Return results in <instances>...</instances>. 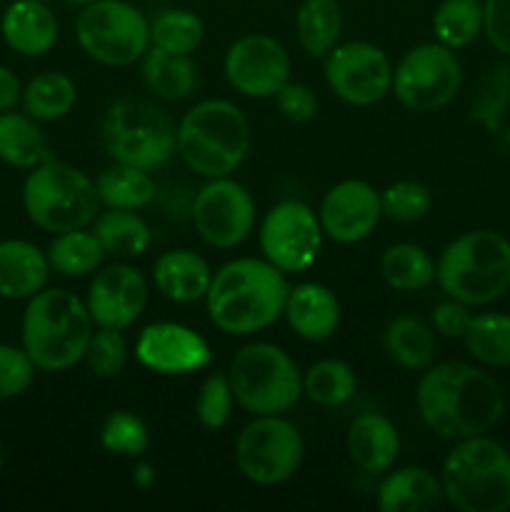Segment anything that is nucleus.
<instances>
[{
  "label": "nucleus",
  "instance_id": "7",
  "mask_svg": "<svg viewBox=\"0 0 510 512\" xmlns=\"http://www.w3.org/2000/svg\"><path fill=\"white\" fill-rule=\"evenodd\" d=\"M100 138L110 160L143 170L163 168L178 153V125L168 110L135 95L108 105L100 123Z\"/></svg>",
  "mask_w": 510,
  "mask_h": 512
},
{
  "label": "nucleus",
  "instance_id": "39",
  "mask_svg": "<svg viewBox=\"0 0 510 512\" xmlns=\"http://www.w3.org/2000/svg\"><path fill=\"white\" fill-rule=\"evenodd\" d=\"M100 445L118 458H143L150 448V430L140 415L130 410H113L100 425Z\"/></svg>",
  "mask_w": 510,
  "mask_h": 512
},
{
  "label": "nucleus",
  "instance_id": "19",
  "mask_svg": "<svg viewBox=\"0 0 510 512\" xmlns=\"http://www.w3.org/2000/svg\"><path fill=\"white\" fill-rule=\"evenodd\" d=\"M135 358L158 375H190L213 363L208 340L180 323H153L135 340Z\"/></svg>",
  "mask_w": 510,
  "mask_h": 512
},
{
  "label": "nucleus",
  "instance_id": "29",
  "mask_svg": "<svg viewBox=\"0 0 510 512\" xmlns=\"http://www.w3.org/2000/svg\"><path fill=\"white\" fill-rule=\"evenodd\" d=\"M95 190H98L100 205L118 210L148 208L158 193L155 180L150 178V170L115 163V160L95 178Z\"/></svg>",
  "mask_w": 510,
  "mask_h": 512
},
{
  "label": "nucleus",
  "instance_id": "51",
  "mask_svg": "<svg viewBox=\"0 0 510 512\" xmlns=\"http://www.w3.org/2000/svg\"><path fill=\"white\" fill-rule=\"evenodd\" d=\"M3 465H5V455H3V448H0V473H3Z\"/></svg>",
  "mask_w": 510,
  "mask_h": 512
},
{
  "label": "nucleus",
  "instance_id": "26",
  "mask_svg": "<svg viewBox=\"0 0 510 512\" xmlns=\"http://www.w3.org/2000/svg\"><path fill=\"white\" fill-rule=\"evenodd\" d=\"M140 75L143 83L155 98L178 103L193 95L198 85V68L190 60V55L168 53L150 45L148 53L140 58Z\"/></svg>",
  "mask_w": 510,
  "mask_h": 512
},
{
  "label": "nucleus",
  "instance_id": "43",
  "mask_svg": "<svg viewBox=\"0 0 510 512\" xmlns=\"http://www.w3.org/2000/svg\"><path fill=\"white\" fill-rule=\"evenodd\" d=\"M510 105V68L495 65L480 83L478 95L473 100V120L485 128L495 130L503 120Z\"/></svg>",
  "mask_w": 510,
  "mask_h": 512
},
{
  "label": "nucleus",
  "instance_id": "45",
  "mask_svg": "<svg viewBox=\"0 0 510 512\" xmlns=\"http://www.w3.org/2000/svg\"><path fill=\"white\" fill-rule=\"evenodd\" d=\"M275 105H278L280 115L295 125L310 123L318 115V98L310 90V85L298 83V80H288L275 93Z\"/></svg>",
  "mask_w": 510,
  "mask_h": 512
},
{
  "label": "nucleus",
  "instance_id": "13",
  "mask_svg": "<svg viewBox=\"0 0 510 512\" xmlns=\"http://www.w3.org/2000/svg\"><path fill=\"white\" fill-rule=\"evenodd\" d=\"M323 238L318 213L303 200L275 203L258 230L260 253L285 275L305 273L318 260Z\"/></svg>",
  "mask_w": 510,
  "mask_h": 512
},
{
  "label": "nucleus",
  "instance_id": "31",
  "mask_svg": "<svg viewBox=\"0 0 510 512\" xmlns=\"http://www.w3.org/2000/svg\"><path fill=\"white\" fill-rule=\"evenodd\" d=\"M300 48L313 58H325L343 33V8L338 0H303L295 13Z\"/></svg>",
  "mask_w": 510,
  "mask_h": 512
},
{
  "label": "nucleus",
  "instance_id": "27",
  "mask_svg": "<svg viewBox=\"0 0 510 512\" xmlns=\"http://www.w3.org/2000/svg\"><path fill=\"white\" fill-rule=\"evenodd\" d=\"M383 348L388 358L403 370H425L435 358V335L413 315H398L383 330Z\"/></svg>",
  "mask_w": 510,
  "mask_h": 512
},
{
  "label": "nucleus",
  "instance_id": "14",
  "mask_svg": "<svg viewBox=\"0 0 510 512\" xmlns=\"http://www.w3.org/2000/svg\"><path fill=\"white\" fill-rule=\"evenodd\" d=\"M193 225L210 248H238L255 228L253 195L230 175L210 178L195 195Z\"/></svg>",
  "mask_w": 510,
  "mask_h": 512
},
{
  "label": "nucleus",
  "instance_id": "28",
  "mask_svg": "<svg viewBox=\"0 0 510 512\" xmlns=\"http://www.w3.org/2000/svg\"><path fill=\"white\" fill-rule=\"evenodd\" d=\"M93 233L98 235L105 255L118 260L140 258L153 243V230L135 210L108 208L105 213H98Z\"/></svg>",
  "mask_w": 510,
  "mask_h": 512
},
{
  "label": "nucleus",
  "instance_id": "30",
  "mask_svg": "<svg viewBox=\"0 0 510 512\" xmlns=\"http://www.w3.org/2000/svg\"><path fill=\"white\" fill-rule=\"evenodd\" d=\"M50 158L48 143L38 128V120L28 113H0V160L20 170H33Z\"/></svg>",
  "mask_w": 510,
  "mask_h": 512
},
{
  "label": "nucleus",
  "instance_id": "4",
  "mask_svg": "<svg viewBox=\"0 0 510 512\" xmlns=\"http://www.w3.org/2000/svg\"><path fill=\"white\" fill-rule=\"evenodd\" d=\"M175 150L193 173L225 178L248 158L250 123L230 100H200L180 118Z\"/></svg>",
  "mask_w": 510,
  "mask_h": 512
},
{
  "label": "nucleus",
  "instance_id": "16",
  "mask_svg": "<svg viewBox=\"0 0 510 512\" xmlns=\"http://www.w3.org/2000/svg\"><path fill=\"white\" fill-rule=\"evenodd\" d=\"M230 88L245 98H275L290 80V55L275 38L250 33L235 40L223 60Z\"/></svg>",
  "mask_w": 510,
  "mask_h": 512
},
{
  "label": "nucleus",
  "instance_id": "46",
  "mask_svg": "<svg viewBox=\"0 0 510 512\" xmlns=\"http://www.w3.org/2000/svg\"><path fill=\"white\" fill-rule=\"evenodd\" d=\"M483 33L498 53L510 58V0H483Z\"/></svg>",
  "mask_w": 510,
  "mask_h": 512
},
{
  "label": "nucleus",
  "instance_id": "47",
  "mask_svg": "<svg viewBox=\"0 0 510 512\" xmlns=\"http://www.w3.org/2000/svg\"><path fill=\"white\" fill-rule=\"evenodd\" d=\"M470 320H473L470 305L460 303V300H453V298H448L445 303H438L433 308V313H430V323H433L435 333H440L443 338L463 340Z\"/></svg>",
  "mask_w": 510,
  "mask_h": 512
},
{
  "label": "nucleus",
  "instance_id": "22",
  "mask_svg": "<svg viewBox=\"0 0 510 512\" xmlns=\"http://www.w3.org/2000/svg\"><path fill=\"white\" fill-rule=\"evenodd\" d=\"M348 455L355 468L368 475H385L395 468L400 455V435L390 418L363 413L348 428Z\"/></svg>",
  "mask_w": 510,
  "mask_h": 512
},
{
  "label": "nucleus",
  "instance_id": "18",
  "mask_svg": "<svg viewBox=\"0 0 510 512\" xmlns=\"http://www.w3.org/2000/svg\"><path fill=\"white\" fill-rule=\"evenodd\" d=\"M383 218L380 193L365 180H343L323 195L318 220L323 233L340 245L363 243Z\"/></svg>",
  "mask_w": 510,
  "mask_h": 512
},
{
  "label": "nucleus",
  "instance_id": "10",
  "mask_svg": "<svg viewBox=\"0 0 510 512\" xmlns=\"http://www.w3.org/2000/svg\"><path fill=\"white\" fill-rule=\"evenodd\" d=\"M75 38L90 60L128 68L150 48V20L128 0H93L75 20Z\"/></svg>",
  "mask_w": 510,
  "mask_h": 512
},
{
  "label": "nucleus",
  "instance_id": "8",
  "mask_svg": "<svg viewBox=\"0 0 510 512\" xmlns=\"http://www.w3.org/2000/svg\"><path fill=\"white\" fill-rule=\"evenodd\" d=\"M23 208L45 233H68L95 223L100 210L95 180L70 163L48 158L23 183Z\"/></svg>",
  "mask_w": 510,
  "mask_h": 512
},
{
  "label": "nucleus",
  "instance_id": "5",
  "mask_svg": "<svg viewBox=\"0 0 510 512\" xmlns=\"http://www.w3.org/2000/svg\"><path fill=\"white\" fill-rule=\"evenodd\" d=\"M435 280L448 298L470 308L503 298L510 288V240L488 228L458 235L440 253Z\"/></svg>",
  "mask_w": 510,
  "mask_h": 512
},
{
  "label": "nucleus",
  "instance_id": "20",
  "mask_svg": "<svg viewBox=\"0 0 510 512\" xmlns=\"http://www.w3.org/2000/svg\"><path fill=\"white\" fill-rule=\"evenodd\" d=\"M58 18L45 0H13L0 18V33L10 50L40 58L58 43Z\"/></svg>",
  "mask_w": 510,
  "mask_h": 512
},
{
  "label": "nucleus",
  "instance_id": "33",
  "mask_svg": "<svg viewBox=\"0 0 510 512\" xmlns=\"http://www.w3.org/2000/svg\"><path fill=\"white\" fill-rule=\"evenodd\" d=\"M23 110L38 123H55L63 120L78 100V88L70 75L60 70H48V73L35 75L28 88L20 95Z\"/></svg>",
  "mask_w": 510,
  "mask_h": 512
},
{
  "label": "nucleus",
  "instance_id": "35",
  "mask_svg": "<svg viewBox=\"0 0 510 512\" xmlns=\"http://www.w3.org/2000/svg\"><path fill=\"white\" fill-rule=\"evenodd\" d=\"M463 343L465 350L485 368H510V315H473Z\"/></svg>",
  "mask_w": 510,
  "mask_h": 512
},
{
  "label": "nucleus",
  "instance_id": "6",
  "mask_svg": "<svg viewBox=\"0 0 510 512\" xmlns=\"http://www.w3.org/2000/svg\"><path fill=\"white\" fill-rule=\"evenodd\" d=\"M445 503L460 512L510 510V453L498 440L473 435L455 440L440 468Z\"/></svg>",
  "mask_w": 510,
  "mask_h": 512
},
{
  "label": "nucleus",
  "instance_id": "32",
  "mask_svg": "<svg viewBox=\"0 0 510 512\" xmlns=\"http://www.w3.org/2000/svg\"><path fill=\"white\" fill-rule=\"evenodd\" d=\"M45 255H48L50 270L63 278H85L103 268L105 260V250L98 235L88 228L58 233L50 240Z\"/></svg>",
  "mask_w": 510,
  "mask_h": 512
},
{
  "label": "nucleus",
  "instance_id": "1",
  "mask_svg": "<svg viewBox=\"0 0 510 512\" xmlns=\"http://www.w3.org/2000/svg\"><path fill=\"white\" fill-rule=\"evenodd\" d=\"M420 420L445 440L483 435L503 418L505 393L498 380L468 363L425 368L415 390Z\"/></svg>",
  "mask_w": 510,
  "mask_h": 512
},
{
  "label": "nucleus",
  "instance_id": "44",
  "mask_svg": "<svg viewBox=\"0 0 510 512\" xmlns=\"http://www.w3.org/2000/svg\"><path fill=\"white\" fill-rule=\"evenodd\" d=\"M35 363L23 348L0 343V400L20 398L33 385Z\"/></svg>",
  "mask_w": 510,
  "mask_h": 512
},
{
  "label": "nucleus",
  "instance_id": "3",
  "mask_svg": "<svg viewBox=\"0 0 510 512\" xmlns=\"http://www.w3.org/2000/svg\"><path fill=\"white\" fill-rule=\"evenodd\" d=\"M93 330L85 300L70 290L43 288L25 305L20 340L35 368L63 373L85 358Z\"/></svg>",
  "mask_w": 510,
  "mask_h": 512
},
{
  "label": "nucleus",
  "instance_id": "36",
  "mask_svg": "<svg viewBox=\"0 0 510 512\" xmlns=\"http://www.w3.org/2000/svg\"><path fill=\"white\" fill-rule=\"evenodd\" d=\"M358 390V375L345 360L325 358L310 365L303 375V395L320 408H340L350 403Z\"/></svg>",
  "mask_w": 510,
  "mask_h": 512
},
{
  "label": "nucleus",
  "instance_id": "40",
  "mask_svg": "<svg viewBox=\"0 0 510 512\" xmlns=\"http://www.w3.org/2000/svg\"><path fill=\"white\" fill-rule=\"evenodd\" d=\"M380 205L395 223H418L433 208V193L418 180H395L380 193Z\"/></svg>",
  "mask_w": 510,
  "mask_h": 512
},
{
  "label": "nucleus",
  "instance_id": "23",
  "mask_svg": "<svg viewBox=\"0 0 510 512\" xmlns=\"http://www.w3.org/2000/svg\"><path fill=\"white\" fill-rule=\"evenodd\" d=\"M153 280L158 293L170 303L190 305L205 300L213 283V270L203 255L178 248L168 250L155 260Z\"/></svg>",
  "mask_w": 510,
  "mask_h": 512
},
{
  "label": "nucleus",
  "instance_id": "25",
  "mask_svg": "<svg viewBox=\"0 0 510 512\" xmlns=\"http://www.w3.org/2000/svg\"><path fill=\"white\" fill-rule=\"evenodd\" d=\"M445 500L440 478L428 468L408 465V468L388 470L378 488L380 512H420L440 508Z\"/></svg>",
  "mask_w": 510,
  "mask_h": 512
},
{
  "label": "nucleus",
  "instance_id": "2",
  "mask_svg": "<svg viewBox=\"0 0 510 512\" xmlns=\"http://www.w3.org/2000/svg\"><path fill=\"white\" fill-rule=\"evenodd\" d=\"M290 283L265 258H235L213 273L205 308L210 323L228 335H255L285 313Z\"/></svg>",
  "mask_w": 510,
  "mask_h": 512
},
{
  "label": "nucleus",
  "instance_id": "17",
  "mask_svg": "<svg viewBox=\"0 0 510 512\" xmlns=\"http://www.w3.org/2000/svg\"><path fill=\"white\" fill-rule=\"evenodd\" d=\"M85 305L95 328L125 330L138 323L148 305V280L128 263L100 268L90 280Z\"/></svg>",
  "mask_w": 510,
  "mask_h": 512
},
{
  "label": "nucleus",
  "instance_id": "48",
  "mask_svg": "<svg viewBox=\"0 0 510 512\" xmlns=\"http://www.w3.org/2000/svg\"><path fill=\"white\" fill-rule=\"evenodd\" d=\"M23 95V88H20V80L15 78V73L5 65H0V113L3 110H10Z\"/></svg>",
  "mask_w": 510,
  "mask_h": 512
},
{
  "label": "nucleus",
  "instance_id": "41",
  "mask_svg": "<svg viewBox=\"0 0 510 512\" xmlns=\"http://www.w3.org/2000/svg\"><path fill=\"white\" fill-rule=\"evenodd\" d=\"M85 363L95 378H118L128 363V343L123 338V330L98 328L90 335L88 350H85Z\"/></svg>",
  "mask_w": 510,
  "mask_h": 512
},
{
  "label": "nucleus",
  "instance_id": "15",
  "mask_svg": "<svg viewBox=\"0 0 510 512\" xmlns=\"http://www.w3.org/2000/svg\"><path fill=\"white\" fill-rule=\"evenodd\" d=\"M325 80L343 103L370 108L393 88V65L378 45L350 40L325 55Z\"/></svg>",
  "mask_w": 510,
  "mask_h": 512
},
{
  "label": "nucleus",
  "instance_id": "12",
  "mask_svg": "<svg viewBox=\"0 0 510 512\" xmlns=\"http://www.w3.org/2000/svg\"><path fill=\"white\" fill-rule=\"evenodd\" d=\"M463 83V65L455 50L443 43H420L400 58L393 70L390 93L403 108L415 113H430L458 95Z\"/></svg>",
  "mask_w": 510,
  "mask_h": 512
},
{
  "label": "nucleus",
  "instance_id": "42",
  "mask_svg": "<svg viewBox=\"0 0 510 512\" xmlns=\"http://www.w3.org/2000/svg\"><path fill=\"white\" fill-rule=\"evenodd\" d=\"M233 388H230L228 373H210L203 380L198 390V400H195V418L205 430H220L228 425L230 415H233Z\"/></svg>",
  "mask_w": 510,
  "mask_h": 512
},
{
  "label": "nucleus",
  "instance_id": "34",
  "mask_svg": "<svg viewBox=\"0 0 510 512\" xmlns=\"http://www.w3.org/2000/svg\"><path fill=\"white\" fill-rule=\"evenodd\" d=\"M380 275L385 285L398 293H415L435 280V260L420 245L395 243L380 255Z\"/></svg>",
  "mask_w": 510,
  "mask_h": 512
},
{
  "label": "nucleus",
  "instance_id": "37",
  "mask_svg": "<svg viewBox=\"0 0 510 512\" xmlns=\"http://www.w3.org/2000/svg\"><path fill=\"white\" fill-rule=\"evenodd\" d=\"M483 0H443L435 8L433 33L445 48H468L483 33Z\"/></svg>",
  "mask_w": 510,
  "mask_h": 512
},
{
  "label": "nucleus",
  "instance_id": "24",
  "mask_svg": "<svg viewBox=\"0 0 510 512\" xmlns=\"http://www.w3.org/2000/svg\"><path fill=\"white\" fill-rule=\"evenodd\" d=\"M48 255L28 240H0V298L30 300L48 285Z\"/></svg>",
  "mask_w": 510,
  "mask_h": 512
},
{
  "label": "nucleus",
  "instance_id": "38",
  "mask_svg": "<svg viewBox=\"0 0 510 512\" xmlns=\"http://www.w3.org/2000/svg\"><path fill=\"white\" fill-rule=\"evenodd\" d=\"M203 38V20L188 8H168L150 20V45L153 48L190 55L200 48Z\"/></svg>",
  "mask_w": 510,
  "mask_h": 512
},
{
  "label": "nucleus",
  "instance_id": "50",
  "mask_svg": "<svg viewBox=\"0 0 510 512\" xmlns=\"http://www.w3.org/2000/svg\"><path fill=\"white\" fill-rule=\"evenodd\" d=\"M65 3H73V5H88V3H93V0H65Z\"/></svg>",
  "mask_w": 510,
  "mask_h": 512
},
{
  "label": "nucleus",
  "instance_id": "11",
  "mask_svg": "<svg viewBox=\"0 0 510 512\" xmlns=\"http://www.w3.org/2000/svg\"><path fill=\"white\" fill-rule=\"evenodd\" d=\"M303 458V435L283 415H255L235 440V465L245 480L263 488L295 478Z\"/></svg>",
  "mask_w": 510,
  "mask_h": 512
},
{
  "label": "nucleus",
  "instance_id": "49",
  "mask_svg": "<svg viewBox=\"0 0 510 512\" xmlns=\"http://www.w3.org/2000/svg\"><path fill=\"white\" fill-rule=\"evenodd\" d=\"M155 480H158V475H155V468L150 463H138L135 465V470H133V483H135V488H140V490H150L155 485Z\"/></svg>",
  "mask_w": 510,
  "mask_h": 512
},
{
  "label": "nucleus",
  "instance_id": "9",
  "mask_svg": "<svg viewBox=\"0 0 510 512\" xmlns=\"http://www.w3.org/2000/svg\"><path fill=\"white\" fill-rule=\"evenodd\" d=\"M233 398L250 415H283L303 398V373L273 343L243 345L228 365Z\"/></svg>",
  "mask_w": 510,
  "mask_h": 512
},
{
  "label": "nucleus",
  "instance_id": "21",
  "mask_svg": "<svg viewBox=\"0 0 510 512\" xmlns=\"http://www.w3.org/2000/svg\"><path fill=\"white\" fill-rule=\"evenodd\" d=\"M283 318L295 335L308 343H325L340 328V303L323 283H300L290 288Z\"/></svg>",
  "mask_w": 510,
  "mask_h": 512
}]
</instances>
